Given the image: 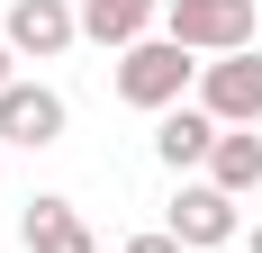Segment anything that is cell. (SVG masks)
Returning <instances> with one entry per match:
<instances>
[{"mask_svg":"<svg viewBox=\"0 0 262 253\" xmlns=\"http://www.w3.org/2000/svg\"><path fill=\"white\" fill-rule=\"evenodd\" d=\"M208 73V64H190V46H172V36H145V46L118 54V100L127 109H154V118H172L181 109V91Z\"/></svg>","mask_w":262,"mask_h":253,"instance_id":"obj_1","label":"cell"},{"mask_svg":"<svg viewBox=\"0 0 262 253\" xmlns=\"http://www.w3.org/2000/svg\"><path fill=\"white\" fill-rule=\"evenodd\" d=\"M163 36L172 46H190V54H244L253 46V0H172L163 9Z\"/></svg>","mask_w":262,"mask_h":253,"instance_id":"obj_2","label":"cell"},{"mask_svg":"<svg viewBox=\"0 0 262 253\" xmlns=\"http://www.w3.org/2000/svg\"><path fill=\"white\" fill-rule=\"evenodd\" d=\"M199 109H208L217 126H262V46L217 54L208 73H199Z\"/></svg>","mask_w":262,"mask_h":253,"instance_id":"obj_3","label":"cell"},{"mask_svg":"<svg viewBox=\"0 0 262 253\" xmlns=\"http://www.w3.org/2000/svg\"><path fill=\"white\" fill-rule=\"evenodd\" d=\"M63 91L54 81H9L0 91V145H27V154H46V145H63Z\"/></svg>","mask_w":262,"mask_h":253,"instance_id":"obj_4","label":"cell"},{"mask_svg":"<svg viewBox=\"0 0 262 253\" xmlns=\"http://www.w3.org/2000/svg\"><path fill=\"white\" fill-rule=\"evenodd\" d=\"M0 36H9V54H27V64H54V54L81 36V9L73 0H9V27H0Z\"/></svg>","mask_w":262,"mask_h":253,"instance_id":"obj_5","label":"cell"},{"mask_svg":"<svg viewBox=\"0 0 262 253\" xmlns=\"http://www.w3.org/2000/svg\"><path fill=\"white\" fill-rule=\"evenodd\" d=\"M235 199L217 190V181H181V199H172V235H181L190 253H217V244H235Z\"/></svg>","mask_w":262,"mask_h":253,"instance_id":"obj_6","label":"cell"},{"mask_svg":"<svg viewBox=\"0 0 262 253\" xmlns=\"http://www.w3.org/2000/svg\"><path fill=\"white\" fill-rule=\"evenodd\" d=\"M18 244L27 253H100V235H91V217H81L73 199H27V217H18Z\"/></svg>","mask_w":262,"mask_h":253,"instance_id":"obj_7","label":"cell"},{"mask_svg":"<svg viewBox=\"0 0 262 253\" xmlns=\"http://www.w3.org/2000/svg\"><path fill=\"white\" fill-rule=\"evenodd\" d=\"M163 9H172V0H81V36L127 54V46H145V36L163 27Z\"/></svg>","mask_w":262,"mask_h":253,"instance_id":"obj_8","label":"cell"},{"mask_svg":"<svg viewBox=\"0 0 262 253\" xmlns=\"http://www.w3.org/2000/svg\"><path fill=\"white\" fill-rule=\"evenodd\" d=\"M217 136H226V126H217L208 109H172V118H154V154L172 163V172H199V163L217 154Z\"/></svg>","mask_w":262,"mask_h":253,"instance_id":"obj_9","label":"cell"},{"mask_svg":"<svg viewBox=\"0 0 262 253\" xmlns=\"http://www.w3.org/2000/svg\"><path fill=\"white\" fill-rule=\"evenodd\" d=\"M208 181L226 190V199L262 190V136H253V126H226V136H217V154H208Z\"/></svg>","mask_w":262,"mask_h":253,"instance_id":"obj_10","label":"cell"},{"mask_svg":"<svg viewBox=\"0 0 262 253\" xmlns=\"http://www.w3.org/2000/svg\"><path fill=\"white\" fill-rule=\"evenodd\" d=\"M127 253H190V244H181V235H172V226H154V235H136Z\"/></svg>","mask_w":262,"mask_h":253,"instance_id":"obj_11","label":"cell"},{"mask_svg":"<svg viewBox=\"0 0 262 253\" xmlns=\"http://www.w3.org/2000/svg\"><path fill=\"white\" fill-rule=\"evenodd\" d=\"M9 64H18V54H9V36H0V91H9V81H18V73H9Z\"/></svg>","mask_w":262,"mask_h":253,"instance_id":"obj_12","label":"cell"},{"mask_svg":"<svg viewBox=\"0 0 262 253\" xmlns=\"http://www.w3.org/2000/svg\"><path fill=\"white\" fill-rule=\"evenodd\" d=\"M253 253H262V226H253Z\"/></svg>","mask_w":262,"mask_h":253,"instance_id":"obj_13","label":"cell"}]
</instances>
